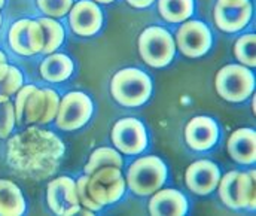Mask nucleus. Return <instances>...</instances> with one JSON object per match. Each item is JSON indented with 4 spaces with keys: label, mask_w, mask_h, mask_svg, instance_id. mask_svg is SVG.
Returning <instances> with one entry per match:
<instances>
[{
    "label": "nucleus",
    "mask_w": 256,
    "mask_h": 216,
    "mask_svg": "<svg viewBox=\"0 0 256 216\" xmlns=\"http://www.w3.org/2000/svg\"><path fill=\"white\" fill-rule=\"evenodd\" d=\"M63 155L62 140L56 134L39 128H28L10 139L8 144L10 167L36 180L52 174Z\"/></svg>",
    "instance_id": "obj_1"
},
{
    "label": "nucleus",
    "mask_w": 256,
    "mask_h": 216,
    "mask_svg": "<svg viewBox=\"0 0 256 216\" xmlns=\"http://www.w3.org/2000/svg\"><path fill=\"white\" fill-rule=\"evenodd\" d=\"M79 203L97 212L103 206L116 203L126 191V179L122 178L121 168L103 167L92 174L79 178L76 184Z\"/></svg>",
    "instance_id": "obj_2"
},
{
    "label": "nucleus",
    "mask_w": 256,
    "mask_h": 216,
    "mask_svg": "<svg viewBox=\"0 0 256 216\" xmlns=\"http://www.w3.org/2000/svg\"><path fill=\"white\" fill-rule=\"evenodd\" d=\"M110 91L114 98L128 108L142 106L152 92L150 78L140 69H122L112 78Z\"/></svg>",
    "instance_id": "obj_3"
},
{
    "label": "nucleus",
    "mask_w": 256,
    "mask_h": 216,
    "mask_svg": "<svg viewBox=\"0 0 256 216\" xmlns=\"http://www.w3.org/2000/svg\"><path fill=\"white\" fill-rule=\"evenodd\" d=\"M167 179V167L158 156H143L128 168L127 184L137 196H149L158 191Z\"/></svg>",
    "instance_id": "obj_4"
},
{
    "label": "nucleus",
    "mask_w": 256,
    "mask_h": 216,
    "mask_svg": "<svg viewBox=\"0 0 256 216\" xmlns=\"http://www.w3.org/2000/svg\"><path fill=\"white\" fill-rule=\"evenodd\" d=\"M220 200L231 209H255V170L249 173L230 172L219 180Z\"/></svg>",
    "instance_id": "obj_5"
},
{
    "label": "nucleus",
    "mask_w": 256,
    "mask_h": 216,
    "mask_svg": "<svg viewBox=\"0 0 256 216\" xmlns=\"http://www.w3.org/2000/svg\"><path fill=\"white\" fill-rule=\"evenodd\" d=\"M138 51L146 64L152 68L167 66L176 52V45L170 33L162 27H148L138 38Z\"/></svg>",
    "instance_id": "obj_6"
},
{
    "label": "nucleus",
    "mask_w": 256,
    "mask_h": 216,
    "mask_svg": "<svg viewBox=\"0 0 256 216\" xmlns=\"http://www.w3.org/2000/svg\"><path fill=\"white\" fill-rule=\"evenodd\" d=\"M214 85L222 98L237 103L246 100L254 92L255 78L248 68L228 64L218 72Z\"/></svg>",
    "instance_id": "obj_7"
},
{
    "label": "nucleus",
    "mask_w": 256,
    "mask_h": 216,
    "mask_svg": "<svg viewBox=\"0 0 256 216\" xmlns=\"http://www.w3.org/2000/svg\"><path fill=\"white\" fill-rule=\"evenodd\" d=\"M58 106L60 97L54 90H39L32 85L22 108V121L26 124H48L56 120Z\"/></svg>",
    "instance_id": "obj_8"
},
{
    "label": "nucleus",
    "mask_w": 256,
    "mask_h": 216,
    "mask_svg": "<svg viewBox=\"0 0 256 216\" xmlns=\"http://www.w3.org/2000/svg\"><path fill=\"white\" fill-rule=\"evenodd\" d=\"M92 115V102L91 98L80 92H68L60 100L58 112L56 116L57 127L64 132H73L84 127Z\"/></svg>",
    "instance_id": "obj_9"
},
{
    "label": "nucleus",
    "mask_w": 256,
    "mask_h": 216,
    "mask_svg": "<svg viewBox=\"0 0 256 216\" xmlns=\"http://www.w3.org/2000/svg\"><path fill=\"white\" fill-rule=\"evenodd\" d=\"M44 30L34 20H20L9 30V45L20 56H34L44 50Z\"/></svg>",
    "instance_id": "obj_10"
},
{
    "label": "nucleus",
    "mask_w": 256,
    "mask_h": 216,
    "mask_svg": "<svg viewBox=\"0 0 256 216\" xmlns=\"http://www.w3.org/2000/svg\"><path fill=\"white\" fill-rule=\"evenodd\" d=\"M176 44L184 56L196 58L210 50L212 33L208 27L201 21H186L178 30Z\"/></svg>",
    "instance_id": "obj_11"
},
{
    "label": "nucleus",
    "mask_w": 256,
    "mask_h": 216,
    "mask_svg": "<svg viewBox=\"0 0 256 216\" xmlns=\"http://www.w3.org/2000/svg\"><path fill=\"white\" fill-rule=\"evenodd\" d=\"M46 198H48V204L51 210L56 215H74L80 209L76 184L68 176H62L50 182Z\"/></svg>",
    "instance_id": "obj_12"
},
{
    "label": "nucleus",
    "mask_w": 256,
    "mask_h": 216,
    "mask_svg": "<svg viewBox=\"0 0 256 216\" xmlns=\"http://www.w3.org/2000/svg\"><path fill=\"white\" fill-rule=\"evenodd\" d=\"M250 16V0H218L214 6V22L220 30L228 33L244 28Z\"/></svg>",
    "instance_id": "obj_13"
},
{
    "label": "nucleus",
    "mask_w": 256,
    "mask_h": 216,
    "mask_svg": "<svg viewBox=\"0 0 256 216\" xmlns=\"http://www.w3.org/2000/svg\"><path fill=\"white\" fill-rule=\"evenodd\" d=\"M112 142L122 154H140L148 144V134L144 126L134 118L120 120L112 130Z\"/></svg>",
    "instance_id": "obj_14"
},
{
    "label": "nucleus",
    "mask_w": 256,
    "mask_h": 216,
    "mask_svg": "<svg viewBox=\"0 0 256 216\" xmlns=\"http://www.w3.org/2000/svg\"><path fill=\"white\" fill-rule=\"evenodd\" d=\"M68 12L70 27L79 36H94L103 24V14L92 0H80Z\"/></svg>",
    "instance_id": "obj_15"
},
{
    "label": "nucleus",
    "mask_w": 256,
    "mask_h": 216,
    "mask_svg": "<svg viewBox=\"0 0 256 216\" xmlns=\"http://www.w3.org/2000/svg\"><path fill=\"white\" fill-rule=\"evenodd\" d=\"M186 185L192 192L198 196H207L218 188L220 180V172L218 166L207 160L192 162L186 170Z\"/></svg>",
    "instance_id": "obj_16"
},
{
    "label": "nucleus",
    "mask_w": 256,
    "mask_h": 216,
    "mask_svg": "<svg viewBox=\"0 0 256 216\" xmlns=\"http://www.w3.org/2000/svg\"><path fill=\"white\" fill-rule=\"evenodd\" d=\"M186 144L194 150H207L219 139V127L208 116H195L185 130Z\"/></svg>",
    "instance_id": "obj_17"
},
{
    "label": "nucleus",
    "mask_w": 256,
    "mask_h": 216,
    "mask_svg": "<svg viewBox=\"0 0 256 216\" xmlns=\"http://www.w3.org/2000/svg\"><path fill=\"white\" fill-rule=\"evenodd\" d=\"M149 212L154 216H182L188 212V202L176 190H158L149 202Z\"/></svg>",
    "instance_id": "obj_18"
},
{
    "label": "nucleus",
    "mask_w": 256,
    "mask_h": 216,
    "mask_svg": "<svg viewBox=\"0 0 256 216\" xmlns=\"http://www.w3.org/2000/svg\"><path fill=\"white\" fill-rule=\"evenodd\" d=\"M231 158L240 164H254L256 160V133L252 128L236 130L228 140Z\"/></svg>",
    "instance_id": "obj_19"
},
{
    "label": "nucleus",
    "mask_w": 256,
    "mask_h": 216,
    "mask_svg": "<svg viewBox=\"0 0 256 216\" xmlns=\"http://www.w3.org/2000/svg\"><path fill=\"white\" fill-rule=\"evenodd\" d=\"M26 202L20 188L8 179H0V216H21Z\"/></svg>",
    "instance_id": "obj_20"
},
{
    "label": "nucleus",
    "mask_w": 256,
    "mask_h": 216,
    "mask_svg": "<svg viewBox=\"0 0 256 216\" xmlns=\"http://www.w3.org/2000/svg\"><path fill=\"white\" fill-rule=\"evenodd\" d=\"M73 72V62L64 54H52L40 64V74L48 82H63Z\"/></svg>",
    "instance_id": "obj_21"
},
{
    "label": "nucleus",
    "mask_w": 256,
    "mask_h": 216,
    "mask_svg": "<svg viewBox=\"0 0 256 216\" xmlns=\"http://www.w3.org/2000/svg\"><path fill=\"white\" fill-rule=\"evenodd\" d=\"M158 10L168 22H184L194 12V0H158Z\"/></svg>",
    "instance_id": "obj_22"
},
{
    "label": "nucleus",
    "mask_w": 256,
    "mask_h": 216,
    "mask_svg": "<svg viewBox=\"0 0 256 216\" xmlns=\"http://www.w3.org/2000/svg\"><path fill=\"white\" fill-rule=\"evenodd\" d=\"M124 164L122 156L120 155L118 150L112 149V148H98L96 149L91 156L90 161L85 166V174H92L94 172H97L98 168L103 167H116L121 168Z\"/></svg>",
    "instance_id": "obj_23"
},
{
    "label": "nucleus",
    "mask_w": 256,
    "mask_h": 216,
    "mask_svg": "<svg viewBox=\"0 0 256 216\" xmlns=\"http://www.w3.org/2000/svg\"><path fill=\"white\" fill-rule=\"evenodd\" d=\"M38 22L40 24L42 30H44V50L42 52L45 54H51L54 52L57 48H60V45L64 40V28L63 26L52 20V18H39Z\"/></svg>",
    "instance_id": "obj_24"
},
{
    "label": "nucleus",
    "mask_w": 256,
    "mask_h": 216,
    "mask_svg": "<svg viewBox=\"0 0 256 216\" xmlns=\"http://www.w3.org/2000/svg\"><path fill=\"white\" fill-rule=\"evenodd\" d=\"M256 36L255 34H244L242 36L236 46H234V54L237 60L249 68L256 66V54H255Z\"/></svg>",
    "instance_id": "obj_25"
},
{
    "label": "nucleus",
    "mask_w": 256,
    "mask_h": 216,
    "mask_svg": "<svg viewBox=\"0 0 256 216\" xmlns=\"http://www.w3.org/2000/svg\"><path fill=\"white\" fill-rule=\"evenodd\" d=\"M15 126V108L9 96L0 94V138H8Z\"/></svg>",
    "instance_id": "obj_26"
},
{
    "label": "nucleus",
    "mask_w": 256,
    "mask_h": 216,
    "mask_svg": "<svg viewBox=\"0 0 256 216\" xmlns=\"http://www.w3.org/2000/svg\"><path fill=\"white\" fill-rule=\"evenodd\" d=\"M39 9L50 18L64 16L73 4V0H36Z\"/></svg>",
    "instance_id": "obj_27"
},
{
    "label": "nucleus",
    "mask_w": 256,
    "mask_h": 216,
    "mask_svg": "<svg viewBox=\"0 0 256 216\" xmlns=\"http://www.w3.org/2000/svg\"><path fill=\"white\" fill-rule=\"evenodd\" d=\"M22 86V74L15 68V66H9L6 76L3 78V80L0 82V90L2 94L4 96H14L20 91V88Z\"/></svg>",
    "instance_id": "obj_28"
},
{
    "label": "nucleus",
    "mask_w": 256,
    "mask_h": 216,
    "mask_svg": "<svg viewBox=\"0 0 256 216\" xmlns=\"http://www.w3.org/2000/svg\"><path fill=\"white\" fill-rule=\"evenodd\" d=\"M9 64L6 63V56L3 54V51H0V82L3 80V78L6 76Z\"/></svg>",
    "instance_id": "obj_29"
},
{
    "label": "nucleus",
    "mask_w": 256,
    "mask_h": 216,
    "mask_svg": "<svg viewBox=\"0 0 256 216\" xmlns=\"http://www.w3.org/2000/svg\"><path fill=\"white\" fill-rule=\"evenodd\" d=\"M132 8H148L154 3V0H127Z\"/></svg>",
    "instance_id": "obj_30"
},
{
    "label": "nucleus",
    "mask_w": 256,
    "mask_h": 216,
    "mask_svg": "<svg viewBox=\"0 0 256 216\" xmlns=\"http://www.w3.org/2000/svg\"><path fill=\"white\" fill-rule=\"evenodd\" d=\"M78 214H80V215L92 216V210H90V209H86V208H84V209H79V212H78Z\"/></svg>",
    "instance_id": "obj_31"
},
{
    "label": "nucleus",
    "mask_w": 256,
    "mask_h": 216,
    "mask_svg": "<svg viewBox=\"0 0 256 216\" xmlns=\"http://www.w3.org/2000/svg\"><path fill=\"white\" fill-rule=\"evenodd\" d=\"M96 2H98V3H110L114 0H96Z\"/></svg>",
    "instance_id": "obj_32"
},
{
    "label": "nucleus",
    "mask_w": 256,
    "mask_h": 216,
    "mask_svg": "<svg viewBox=\"0 0 256 216\" xmlns=\"http://www.w3.org/2000/svg\"><path fill=\"white\" fill-rule=\"evenodd\" d=\"M252 109H254V114H255V97H254V103H252Z\"/></svg>",
    "instance_id": "obj_33"
},
{
    "label": "nucleus",
    "mask_w": 256,
    "mask_h": 216,
    "mask_svg": "<svg viewBox=\"0 0 256 216\" xmlns=\"http://www.w3.org/2000/svg\"><path fill=\"white\" fill-rule=\"evenodd\" d=\"M3 4H4V0H0V8H3Z\"/></svg>",
    "instance_id": "obj_34"
},
{
    "label": "nucleus",
    "mask_w": 256,
    "mask_h": 216,
    "mask_svg": "<svg viewBox=\"0 0 256 216\" xmlns=\"http://www.w3.org/2000/svg\"><path fill=\"white\" fill-rule=\"evenodd\" d=\"M0 24H2V15H0Z\"/></svg>",
    "instance_id": "obj_35"
}]
</instances>
